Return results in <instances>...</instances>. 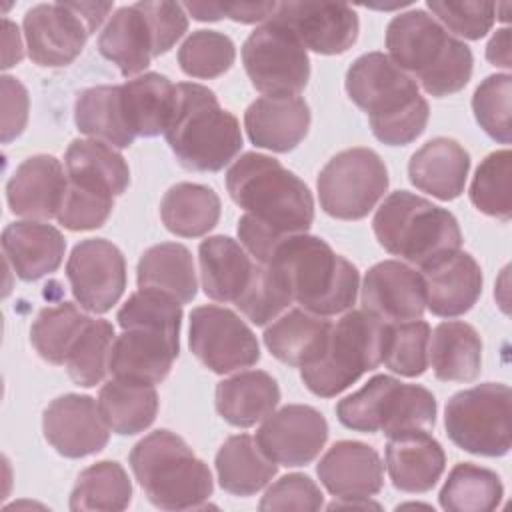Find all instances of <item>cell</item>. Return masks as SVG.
I'll use <instances>...</instances> for the list:
<instances>
[{
    "label": "cell",
    "instance_id": "cell-1",
    "mask_svg": "<svg viewBox=\"0 0 512 512\" xmlns=\"http://www.w3.org/2000/svg\"><path fill=\"white\" fill-rule=\"evenodd\" d=\"M226 188L244 210L238 220L240 244L260 264H268L282 238L308 232L314 222L310 188L272 156L242 154L226 172Z\"/></svg>",
    "mask_w": 512,
    "mask_h": 512
},
{
    "label": "cell",
    "instance_id": "cell-2",
    "mask_svg": "<svg viewBox=\"0 0 512 512\" xmlns=\"http://www.w3.org/2000/svg\"><path fill=\"white\" fill-rule=\"evenodd\" d=\"M266 266L278 276L292 302L312 314L336 316L356 302L358 268L318 236L302 232L282 238Z\"/></svg>",
    "mask_w": 512,
    "mask_h": 512
},
{
    "label": "cell",
    "instance_id": "cell-3",
    "mask_svg": "<svg viewBox=\"0 0 512 512\" xmlns=\"http://www.w3.org/2000/svg\"><path fill=\"white\" fill-rule=\"evenodd\" d=\"M350 100L368 116L372 134L388 146H406L426 128L430 108L416 80L384 52H368L346 72Z\"/></svg>",
    "mask_w": 512,
    "mask_h": 512
},
{
    "label": "cell",
    "instance_id": "cell-4",
    "mask_svg": "<svg viewBox=\"0 0 512 512\" xmlns=\"http://www.w3.org/2000/svg\"><path fill=\"white\" fill-rule=\"evenodd\" d=\"M388 58L434 98L460 92L472 76V50L424 10L394 16L386 28Z\"/></svg>",
    "mask_w": 512,
    "mask_h": 512
},
{
    "label": "cell",
    "instance_id": "cell-5",
    "mask_svg": "<svg viewBox=\"0 0 512 512\" xmlns=\"http://www.w3.org/2000/svg\"><path fill=\"white\" fill-rule=\"evenodd\" d=\"M164 138L176 160L194 172H218L242 150L238 118L216 94L196 82L176 84V102Z\"/></svg>",
    "mask_w": 512,
    "mask_h": 512
},
{
    "label": "cell",
    "instance_id": "cell-6",
    "mask_svg": "<svg viewBox=\"0 0 512 512\" xmlns=\"http://www.w3.org/2000/svg\"><path fill=\"white\" fill-rule=\"evenodd\" d=\"M130 468L146 498L162 510L200 508L214 490L204 460L170 430H154L130 450Z\"/></svg>",
    "mask_w": 512,
    "mask_h": 512
},
{
    "label": "cell",
    "instance_id": "cell-7",
    "mask_svg": "<svg viewBox=\"0 0 512 512\" xmlns=\"http://www.w3.org/2000/svg\"><path fill=\"white\" fill-rule=\"evenodd\" d=\"M372 228L386 252L420 268L462 246L454 214L408 190H396L384 198Z\"/></svg>",
    "mask_w": 512,
    "mask_h": 512
},
{
    "label": "cell",
    "instance_id": "cell-8",
    "mask_svg": "<svg viewBox=\"0 0 512 512\" xmlns=\"http://www.w3.org/2000/svg\"><path fill=\"white\" fill-rule=\"evenodd\" d=\"M386 332L388 322L366 310H348L332 324L324 354L314 364L300 368L302 382L320 398L344 392L362 374L382 364Z\"/></svg>",
    "mask_w": 512,
    "mask_h": 512
},
{
    "label": "cell",
    "instance_id": "cell-9",
    "mask_svg": "<svg viewBox=\"0 0 512 512\" xmlns=\"http://www.w3.org/2000/svg\"><path fill=\"white\" fill-rule=\"evenodd\" d=\"M342 426L384 436L408 430H430L436 424V398L420 384H404L398 378L378 374L360 390L336 404Z\"/></svg>",
    "mask_w": 512,
    "mask_h": 512
},
{
    "label": "cell",
    "instance_id": "cell-10",
    "mask_svg": "<svg viewBox=\"0 0 512 512\" xmlns=\"http://www.w3.org/2000/svg\"><path fill=\"white\" fill-rule=\"evenodd\" d=\"M512 392L506 384L484 382L456 392L444 410L448 438L464 452L498 458L512 444Z\"/></svg>",
    "mask_w": 512,
    "mask_h": 512
},
{
    "label": "cell",
    "instance_id": "cell-11",
    "mask_svg": "<svg viewBox=\"0 0 512 512\" xmlns=\"http://www.w3.org/2000/svg\"><path fill=\"white\" fill-rule=\"evenodd\" d=\"M112 2H52L36 4L24 14L28 56L38 66H68L74 62L88 36L112 12Z\"/></svg>",
    "mask_w": 512,
    "mask_h": 512
},
{
    "label": "cell",
    "instance_id": "cell-12",
    "mask_svg": "<svg viewBox=\"0 0 512 512\" xmlns=\"http://www.w3.org/2000/svg\"><path fill=\"white\" fill-rule=\"evenodd\" d=\"M390 184L384 160L370 148H348L320 170L316 186L322 210L338 220H360L372 212Z\"/></svg>",
    "mask_w": 512,
    "mask_h": 512
},
{
    "label": "cell",
    "instance_id": "cell-13",
    "mask_svg": "<svg viewBox=\"0 0 512 512\" xmlns=\"http://www.w3.org/2000/svg\"><path fill=\"white\" fill-rule=\"evenodd\" d=\"M242 64L264 96H298L310 80V58L300 40L270 18L242 44Z\"/></svg>",
    "mask_w": 512,
    "mask_h": 512
},
{
    "label": "cell",
    "instance_id": "cell-14",
    "mask_svg": "<svg viewBox=\"0 0 512 512\" xmlns=\"http://www.w3.org/2000/svg\"><path fill=\"white\" fill-rule=\"evenodd\" d=\"M188 344L192 354L214 374L250 368L260 360V346L250 326L224 306H198L190 312Z\"/></svg>",
    "mask_w": 512,
    "mask_h": 512
},
{
    "label": "cell",
    "instance_id": "cell-15",
    "mask_svg": "<svg viewBox=\"0 0 512 512\" xmlns=\"http://www.w3.org/2000/svg\"><path fill=\"white\" fill-rule=\"evenodd\" d=\"M66 278L80 308L92 314H104L124 294V254L106 238H86L68 256Z\"/></svg>",
    "mask_w": 512,
    "mask_h": 512
},
{
    "label": "cell",
    "instance_id": "cell-16",
    "mask_svg": "<svg viewBox=\"0 0 512 512\" xmlns=\"http://www.w3.org/2000/svg\"><path fill=\"white\" fill-rule=\"evenodd\" d=\"M328 440V422L312 406L288 404L264 418L256 432L260 450L286 468L310 464Z\"/></svg>",
    "mask_w": 512,
    "mask_h": 512
},
{
    "label": "cell",
    "instance_id": "cell-17",
    "mask_svg": "<svg viewBox=\"0 0 512 512\" xmlns=\"http://www.w3.org/2000/svg\"><path fill=\"white\" fill-rule=\"evenodd\" d=\"M306 50L342 54L358 38V14L342 2H282L274 16Z\"/></svg>",
    "mask_w": 512,
    "mask_h": 512
},
{
    "label": "cell",
    "instance_id": "cell-18",
    "mask_svg": "<svg viewBox=\"0 0 512 512\" xmlns=\"http://www.w3.org/2000/svg\"><path fill=\"white\" fill-rule=\"evenodd\" d=\"M42 430L48 444L66 458H84L100 452L110 438L98 402L84 394L54 398L42 414Z\"/></svg>",
    "mask_w": 512,
    "mask_h": 512
},
{
    "label": "cell",
    "instance_id": "cell-19",
    "mask_svg": "<svg viewBox=\"0 0 512 512\" xmlns=\"http://www.w3.org/2000/svg\"><path fill=\"white\" fill-rule=\"evenodd\" d=\"M362 310L384 322H408L422 318L426 288L422 274L400 260L374 264L362 282Z\"/></svg>",
    "mask_w": 512,
    "mask_h": 512
},
{
    "label": "cell",
    "instance_id": "cell-20",
    "mask_svg": "<svg viewBox=\"0 0 512 512\" xmlns=\"http://www.w3.org/2000/svg\"><path fill=\"white\" fill-rule=\"evenodd\" d=\"M180 352V338L148 326H128L114 338L108 372L136 384H160Z\"/></svg>",
    "mask_w": 512,
    "mask_h": 512
},
{
    "label": "cell",
    "instance_id": "cell-21",
    "mask_svg": "<svg viewBox=\"0 0 512 512\" xmlns=\"http://www.w3.org/2000/svg\"><path fill=\"white\" fill-rule=\"evenodd\" d=\"M68 188L62 162L50 154L22 160L6 184V200L16 216L28 220H50L58 216Z\"/></svg>",
    "mask_w": 512,
    "mask_h": 512
},
{
    "label": "cell",
    "instance_id": "cell-22",
    "mask_svg": "<svg viewBox=\"0 0 512 512\" xmlns=\"http://www.w3.org/2000/svg\"><path fill=\"white\" fill-rule=\"evenodd\" d=\"M426 308L440 318L466 314L482 294V270L472 254L456 250L420 268Z\"/></svg>",
    "mask_w": 512,
    "mask_h": 512
},
{
    "label": "cell",
    "instance_id": "cell-23",
    "mask_svg": "<svg viewBox=\"0 0 512 512\" xmlns=\"http://www.w3.org/2000/svg\"><path fill=\"white\" fill-rule=\"evenodd\" d=\"M320 484L340 500L370 498L384 486L380 454L356 440L334 442L316 466Z\"/></svg>",
    "mask_w": 512,
    "mask_h": 512
},
{
    "label": "cell",
    "instance_id": "cell-24",
    "mask_svg": "<svg viewBox=\"0 0 512 512\" xmlns=\"http://www.w3.org/2000/svg\"><path fill=\"white\" fill-rule=\"evenodd\" d=\"M384 460L392 486L410 494L432 490L446 466L444 448L428 430H408L390 436Z\"/></svg>",
    "mask_w": 512,
    "mask_h": 512
},
{
    "label": "cell",
    "instance_id": "cell-25",
    "mask_svg": "<svg viewBox=\"0 0 512 512\" xmlns=\"http://www.w3.org/2000/svg\"><path fill=\"white\" fill-rule=\"evenodd\" d=\"M204 294L222 304H236L250 288L258 264L246 248L230 236H210L198 246Z\"/></svg>",
    "mask_w": 512,
    "mask_h": 512
},
{
    "label": "cell",
    "instance_id": "cell-26",
    "mask_svg": "<svg viewBox=\"0 0 512 512\" xmlns=\"http://www.w3.org/2000/svg\"><path fill=\"white\" fill-rule=\"evenodd\" d=\"M250 142L272 152L294 150L310 128V108L300 96H262L244 112Z\"/></svg>",
    "mask_w": 512,
    "mask_h": 512
},
{
    "label": "cell",
    "instance_id": "cell-27",
    "mask_svg": "<svg viewBox=\"0 0 512 512\" xmlns=\"http://www.w3.org/2000/svg\"><path fill=\"white\" fill-rule=\"evenodd\" d=\"M2 250L14 274L24 282H34L60 268L66 240L52 224L20 220L4 228Z\"/></svg>",
    "mask_w": 512,
    "mask_h": 512
},
{
    "label": "cell",
    "instance_id": "cell-28",
    "mask_svg": "<svg viewBox=\"0 0 512 512\" xmlns=\"http://www.w3.org/2000/svg\"><path fill=\"white\" fill-rule=\"evenodd\" d=\"M470 170V154L452 138H432L422 144L408 162V178L420 190L438 200H454L464 192Z\"/></svg>",
    "mask_w": 512,
    "mask_h": 512
},
{
    "label": "cell",
    "instance_id": "cell-29",
    "mask_svg": "<svg viewBox=\"0 0 512 512\" xmlns=\"http://www.w3.org/2000/svg\"><path fill=\"white\" fill-rule=\"evenodd\" d=\"M330 328L332 322L326 316L292 308L264 330V346L282 364L304 368L324 354Z\"/></svg>",
    "mask_w": 512,
    "mask_h": 512
},
{
    "label": "cell",
    "instance_id": "cell-30",
    "mask_svg": "<svg viewBox=\"0 0 512 512\" xmlns=\"http://www.w3.org/2000/svg\"><path fill=\"white\" fill-rule=\"evenodd\" d=\"M64 168L70 184L96 194L116 198L130 186V170L124 156L102 140H72L64 154Z\"/></svg>",
    "mask_w": 512,
    "mask_h": 512
},
{
    "label": "cell",
    "instance_id": "cell-31",
    "mask_svg": "<svg viewBox=\"0 0 512 512\" xmlns=\"http://www.w3.org/2000/svg\"><path fill=\"white\" fill-rule=\"evenodd\" d=\"M100 54L118 66L124 78H136L150 66L154 36L138 4L118 8L98 36Z\"/></svg>",
    "mask_w": 512,
    "mask_h": 512
},
{
    "label": "cell",
    "instance_id": "cell-32",
    "mask_svg": "<svg viewBox=\"0 0 512 512\" xmlns=\"http://www.w3.org/2000/svg\"><path fill=\"white\" fill-rule=\"evenodd\" d=\"M216 412L236 428H250L274 412L280 402L278 382L264 370H246L216 386Z\"/></svg>",
    "mask_w": 512,
    "mask_h": 512
},
{
    "label": "cell",
    "instance_id": "cell-33",
    "mask_svg": "<svg viewBox=\"0 0 512 512\" xmlns=\"http://www.w3.org/2000/svg\"><path fill=\"white\" fill-rule=\"evenodd\" d=\"M74 122L82 134L114 148H128L138 138L130 126L122 84L82 90L76 98Z\"/></svg>",
    "mask_w": 512,
    "mask_h": 512
},
{
    "label": "cell",
    "instance_id": "cell-34",
    "mask_svg": "<svg viewBox=\"0 0 512 512\" xmlns=\"http://www.w3.org/2000/svg\"><path fill=\"white\" fill-rule=\"evenodd\" d=\"M428 364L442 382H472L482 370V340L460 320L440 322L430 334Z\"/></svg>",
    "mask_w": 512,
    "mask_h": 512
},
{
    "label": "cell",
    "instance_id": "cell-35",
    "mask_svg": "<svg viewBox=\"0 0 512 512\" xmlns=\"http://www.w3.org/2000/svg\"><path fill=\"white\" fill-rule=\"evenodd\" d=\"M136 282L140 290L164 292L180 304L192 302L198 292L194 258L178 242H162L144 250L138 260Z\"/></svg>",
    "mask_w": 512,
    "mask_h": 512
},
{
    "label": "cell",
    "instance_id": "cell-36",
    "mask_svg": "<svg viewBox=\"0 0 512 512\" xmlns=\"http://www.w3.org/2000/svg\"><path fill=\"white\" fill-rule=\"evenodd\" d=\"M216 474L222 490L234 496H252L276 476L272 462L248 434L230 436L216 452Z\"/></svg>",
    "mask_w": 512,
    "mask_h": 512
},
{
    "label": "cell",
    "instance_id": "cell-37",
    "mask_svg": "<svg viewBox=\"0 0 512 512\" xmlns=\"http://www.w3.org/2000/svg\"><path fill=\"white\" fill-rule=\"evenodd\" d=\"M122 94L136 136L154 138L166 132L176 102V84L168 76L158 72L140 74L122 84Z\"/></svg>",
    "mask_w": 512,
    "mask_h": 512
},
{
    "label": "cell",
    "instance_id": "cell-38",
    "mask_svg": "<svg viewBox=\"0 0 512 512\" xmlns=\"http://www.w3.org/2000/svg\"><path fill=\"white\" fill-rule=\"evenodd\" d=\"M160 218L168 232L182 238H200L220 220L218 194L194 182H178L160 202Z\"/></svg>",
    "mask_w": 512,
    "mask_h": 512
},
{
    "label": "cell",
    "instance_id": "cell-39",
    "mask_svg": "<svg viewBox=\"0 0 512 512\" xmlns=\"http://www.w3.org/2000/svg\"><path fill=\"white\" fill-rule=\"evenodd\" d=\"M98 408L108 428L120 436L144 432L158 412V394L150 384L110 378L98 392Z\"/></svg>",
    "mask_w": 512,
    "mask_h": 512
},
{
    "label": "cell",
    "instance_id": "cell-40",
    "mask_svg": "<svg viewBox=\"0 0 512 512\" xmlns=\"http://www.w3.org/2000/svg\"><path fill=\"white\" fill-rule=\"evenodd\" d=\"M502 496L504 486L494 470L458 462L450 470L438 500L448 512H490L500 506Z\"/></svg>",
    "mask_w": 512,
    "mask_h": 512
},
{
    "label": "cell",
    "instance_id": "cell-41",
    "mask_svg": "<svg viewBox=\"0 0 512 512\" xmlns=\"http://www.w3.org/2000/svg\"><path fill=\"white\" fill-rule=\"evenodd\" d=\"M132 500V484L122 464L102 460L84 468L70 492V510L120 512Z\"/></svg>",
    "mask_w": 512,
    "mask_h": 512
},
{
    "label": "cell",
    "instance_id": "cell-42",
    "mask_svg": "<svg viewBox=\"0 0 512 512\" xmlns=\"http://www.w3.org/2000/svg\"><path fill=\"white\" fill-rule=\"evenodd\" d=\"M90 320L92 318L72 302L42 308L32 322L30 342L42 360L60 366L66 362L70 348Z\"/></svg>",
    "mask_w": 512,
    "mask_h": 512
},
{
    "label": "cell",
    "instance_id": "cell-43",
    "mask_svg": "<svg viewBox=\"0 0 512 512\" xmlns=\"http://www.w3.org/2000/svg\"><path fill=\"white\" fill-rule=\"evenodd\" d=\"M114 326L108 320L92 318L68 352L64 362L70 380L82 388L100 384L108 372L114 344Z\"/></svg>",
    "mask_w": 512,
    "mask_h": 512
},
{
    "label": "cell",
    "instance_id": "cell-44",
    "mask_svg": "<svg viewBox=\"0 0 512 512\" xmlns=\"http://www.w3.org/2000/svg\"><path fill=\"white\" fill-rule=\"evenodd\" d=\"M510 170L512 154L508 148L488 154L470 184V202L484 214L498 218L502 222L510 220Z\"/></svg>",
    "mask_w": 512,
    "mask_h": 512
},
{
    "label": "cell",
    "instance_id": "cell-45",
    "mask_svg": "<svg viewBox=\"0 0 512 512\" xmlns=\"http://www.w3.org/2000/svg\"><path fill=\"white\" fill-rule=\"evenodd\" d=\"M430 324L422 318L408 322H388L382 364L400 376L416 378L428 368Z\"/></svg>",
    "mask_w": 512,
    "mask_h": 512
},
{
    "label": "cell",
    "instance_id": "cell-46",
    "mask_svg": "<svg viewBox=\"0 0 512 512\" xmlns=\"http://www.w3.org/2000/svg\"><path fill=\"white\" fill-rule=\"evenodd\" d=\"M234 42L218 30H196L178 48V64L190 78H218L234 64Z\"/></svg>",
    "mask_w": 512,
    "mask_h": 512
},
{
    "label": "cell",
    "instance_id": "cell-47",
    "mask_svg": "<svg viewBox=\"0 0 512 512\" xmlns=\"http://www.w3.org/2000/svg\"><path fill=\"white\" fill-rule=\"evenodd\" d=\"M120 328L148 326L180 338L182 304L158 290H140L130 294L116 314Z\"/></svg>",
    "mask_w": 512,
    "mask_h": 512
},
{
    "label": "cell",
    "instance_id": "cell-48",
    "mask_svg": "<svg viewBox=\"0 0 512 512\" xmlns=\"http://www.w3.org/2000/svg\"><path fill=\"white\" fill-rule=\"evenodd\" d=\"M510 98H512V76L492 74L486 76L472 96L474 118L480 128L500 144H510Z\"/></svg>",
    "mask_w": 512,
    "mask_h": 512
},
{
    "label": "cell",
    "instance_id": "cell-49",
    "mask_svg": "<svg viewBox=\"0 0 512 512\" xmlns=\"http://www.w3.org/2000/svg\"><path fill=\"white\" fill-rule=\"evenodd\" d=\"M436 20L450 30L452 36L466 40L484 38L496 18V6L490 2H452V0H428Z\"/></svg>",
    "mask_w": 512,
    "mask_h": 512
},
{
    "label": "cell",
    "instance_id": "cell-50",
    "mask_svg": "<svg viewBox=\"0 0 512 512\" xmlns=\"http://www.w3.org/2000/svg\"><path fill=\"white\" fill-rule=\"evenodd\" d=\"M114 208V198L84 190L68 182L62 206L58 210V224L68 230H94L104 226Z\"/></svg>",
    "mask_w": 512,
    "mask_h": 512
},
{
    "label": "cell",
    "instance_id": "cell-51",
    "mask_svg": "<svg viewBox=\"0 0 512 512\" xmlns=\"http://www.w3.org/2000/svg\"><path fill=\"white\" fill-rule=\"evenodd\" d=\"M324 496L318 484L306 474H286L276 480L262 496L260 510H320Z\"/></svg>",
    "mask_w": 512,
    "mask_h": 512
},
{
    "label": "cell",
    "instance_id": "cell-52",
    "mask_svg": "<svg viewBox=\"0 0 512 512\" xmlns=\"http://www.w3.org/2000/svg\"><path fill=\"white\" fill-rule=\"evenodd\" d=\"M144 12L152 36H154V56L166 54L188 30V14L182 4L158 0V2H136Z\"/></svg>",
    "mask_w": 512,
    "mask_h": 512
},
{
    "label": "cell",
    "instance_id": "cell-53",
    "mask_svg": "<svg viewBox=\"0 0 512 512\" xmlns=\"http://www.w3.org/2000/svg\"><path fill=\"white\" fill-rule=\"evenodd\" d=\"M2 88V142L8 144L18 138L28 122V90L14 76L4 74L0 78Z\"/></svg>",
    "mask_w": 512,
    "mask_h": 512
},
{
    "label": "cell",
    "instance_id": "cell-54",
    "mask_svg": "<svg viewBox=\"0 0 512 512\" xmlns=\"http://www.w3.org/2000/svg\"><path fill=\"white\" fill-rule=\"evenodd\" d=\"M222 18H230L242 24H254L262 20H270L278 8L276 2H228L218 4Z\"/></svg>",
    "mask_w": 512,
    "mask_h": 512
},
{
    "label": "cell",
    "instance_id": "cell-55",
    "mask_svg": "<svg viewBox=\"0 0 512 512\" xmlns=\"http://www.w3.org/2000/svg\"><path fill=\"white\" fill-rule=\"evenodd\" d=\"M2 68H12L16 66L22 56H24V48H22V38H20V30L14 22H10L8 18H4L2 22Z\"/></svg>",
    "mask_w": 512,
    "mask_h": 512
},
{
    "label": "cell",
    "instance_id": "cell-56",
    "mask_svg": "<svg viewBox=\"0 0 512 512\" xmlns=\"http://www.w3.org/2000/svg\"><path fill=\"white\" fill-rule=\"evenodd\" d=\"M486 60L492 66H500L504 70L512 68V58H510V30L500 28L494 32L486 46Z\"/></svg>",
    "mask_w": 512,
    "mask_h": 512
}]
</instances>
